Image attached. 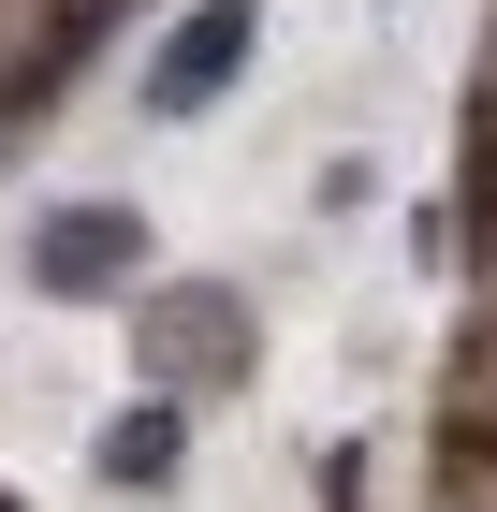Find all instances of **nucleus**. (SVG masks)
<instances>
[{
  "mask_svg": "<svg viewBox=\"0 0 497 512\" xmlns=\"http://www.w3.org/2000/svg\"><path fill=\"white\" fill-rule=\"evenodd\" d=\"M439 512H497V454L454 439V454H439Z\"/></svg>",
  "mask_w": 497,
  "mask_h": 512,
  "instance_id": "0eeeda50",
  "label": "nucleus"
},
{
  "mask_svg": "<svg viewBox=\"0 0 497 512\" xmlns=\"http://www.w3.org/2000/svg\"><path fill=\"white\" fill-rule=\"evenodd\" d=\"M454 410H468V454H497V322H483V337H468V352H454Z\"/></svg>",
  "mask_w": 497,
  "mask_h": 512,
  "instance_id": "39448f33",
  "label": "nucleus"
},
{
  "mask_svg": "<svg viewBox=\"0 0 497 512\" xmlns=\"http://www.w3.org/2000/svg\"><path fill=\"white\" fill-rule=\"evenodd\" d=\"M249 352H264V322H249L234 278H161V293H132V381L176 395V410H191V395H234Z\"/></svg>",
  "mask_w": 497,
  "mask_h": 512,
  "instance_id": "f257e3e1",
  "label": "nucleus"
},
{
  "mask_svg": "<svg viewBox=\"0 0 497 512\" xmlns=\"http://www.w3.org/2000/svg\"><path fill=\"white\" fill-rule=\"evenodd\" d=\"M132 278H147V220L132 205H44L30 220V293L44 308H103Z\"/></svg>",
  "mask_w": 497,
  "mask_h": 512,
  "instance_id": "f03ea898",
  "label": "nucleus"
},
{
  "mask_svg": "<svg viewBox=\"0 0 497 512\" xmlns=\"http://www.w3.org/2000/svg\"><path fill=\"white\" fill-rule=\"evenodd\" d=\"M249 59H264V15H249V0L176 15V30H161V59H147V118H205V103H220Z\"/></svg>",
  "mask_w": 497,
  "mask_h": 512,
  "instance_id": "7ed1b4c3",
  "label": "nucleus"
},
{
  "mask_svg": "<svg viewBox=\"0 0 497 512\" xmlns=\"http://www.w3.org/2000/svg\"><path fill=\"white\" fill-rule=\"evenodd\" d=\"M307 498H322V512H366V498H381V469H366V439H322V469H307Z\"/></svg>",
  "mask_w": 497,
  "mask_h": 512,
  "instance_id": "423d86ee",
  "label": "nucleus"
},
{
  "mask_svg": "<svg viewBox=\"0 0 497 512\" xmlns=\"http://www.w3.org/2000/svg\"><path fill=\"white\" fill-rule=\"evenodd\" d=\"M88 469L117 483V498H161V483L191 469V425H176V395H132L103 439H88Z\"/></svg>",
  "mask_w": 497,
  "mask_h": 512,
  "instance_id": "20e7f679",
  "label": "nucleus"
}]
</instances>
